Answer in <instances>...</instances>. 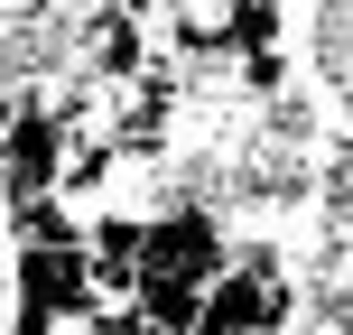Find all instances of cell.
Listing matches in <instances>:
<instances>
[{
  "label": "cell",
  "mask_w": 353,
  "mask_h": 335,
  "mask_svg": "<svg viewBox=\"0 0 353 335\" xmlns=\"http://www.w3.org/2000/svg\"><path fill=\"white\" fill-rule=\"evenodd\" d=\"M10 307L19 317H37V326H56V335H74L93 317V270H84V242H65V251H10Z\"/></svg>",
  "instance_id": "cell-1"
},
{
  "label": "cell",
  "mask_w": 353,
  "mask_h": 335,
  "mask_svg": "<svg viewBox=\"0 0 353 335\" xmlns=\"http://www.w3.org/2000/svg\"><path fill=\"white\" fill-rule=\"evenodd\" d=\"M223 224H214V205H159L140 224V280H176V289H205L214 270H223Z\"/></svg>",
  "instance_id": "cell-2"
},
{
  "label": "cell",
  "mask_w": 353,
  "mask_h": 335,
  "mask_svg": "<svg viewBox=\"0 0 353 335\" xmlns=\"http://www.w3.org/2000/svg\"><path fill=\"white\" fill-rule=\"evenodd\" d=\"M65 122H56L47 103H28L19 93L10 131H0V205H28V195H56V177H65Z\"/></svg>",
  "instance_id": "cell-3"
},
{
  "label": "cell",
  "mask_w": 353,
  "mask_h": 335,
  "mask_svg": "<svg viewBox=\"0 0 353 335\" xmlns=\"http://www.w3.org/2000/svg\"><path fill=\"white\" fill-rule=\"evenodd\" d=\"M0 335H10V326H0Z\"/></svg>",
  "instance_id": "cell-4"
}]
</instances>
